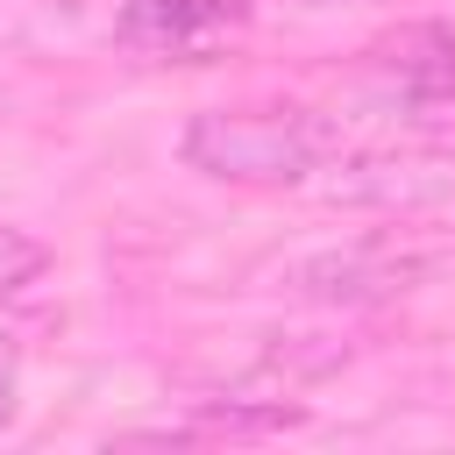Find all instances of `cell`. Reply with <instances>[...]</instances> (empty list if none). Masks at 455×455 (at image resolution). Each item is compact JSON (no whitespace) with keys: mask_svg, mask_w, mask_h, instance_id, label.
<instances>
[{"mask_svg":"<svg viewBox=\"0 0 455 455\" xmlns=\"http://www.w3.org/2000/svg\"><path fill=\"white\" fill-rule=\"evenodd\" d=\"M178 156L220 185H299L327 156V128L306 107H206L185 121Z\"/></svg>","mask_w":455,"mask_h":455,"instance_id":"cell-1","label":"cell"},{"mask_svg":"<svg viewBox=\"0 0 455 455\" xmlns=\"http://www.w3.org/2000/svg\"><path fill=\"white\" fill-rule=\"evenodd\" d=\"M242 21V0H128V14L114 21V36L128 50H156V57H192L213 36H228Z\"/></svg>","mask_w":455,"mask_h":455,"instance_id":"cell-2","label":"cell"},{"mask_svg":"<svg viewBox=\"0 0 455 455\" xmlns=\"http://www.w3.org/2000/svg\"><path fill=\"white\" fill-rule=\"evenodd\" d=\"M377 64L391 71V85L412 107L455 100V28H441V21H405L398 36L377 43Z\"/></svg>","mask_w":455,"mask_h":455,"instance_id":"cell-3","label":"cell"},{"mask_svg":"<svg viewBox=\"0 0 455 455\" xmlns=\"http://www.w3.org/2000/svg\"><path fill=\"white\" fill-rule=\"evenodd\" d=\"M419 263H405V256H391V249H327V256H306L299 270H291V284L299 291H313V299H384V291H405V277H412Z\"/></svg>","mask_w":455,"mask_h":455,"instance_id":"cell-4","label":"cell"},{"mask_svg":"<svg viewBox=\"0 0 455 455\" xmlns=\"http://www.w3.org/2000/svg\"><path fill=\"white\" fill-rule=\"evenodd\" d=\"M306 412L299 405H199V419H192V434L199 441H220V434H277V427H299Z\"/></svg>","mask_w":455,"mask_h":455,"instance_id":"cell-5","label":"cell"},{"mask_svg":"<svg viewBox=\"0 0 455 455\" xmlns=\"http://www.w3.org/2000/svg\"><path fill=\"white\" fill-rule=\"evenodd\" d=\"M43 263H50V249H43L36 235H21V228H7V220H0V299L28 291V284L43 277Z\"/></svg>","mask_w":455,"mask_h":455,"instance_id":"cell-6","label":"cell"},{"mask_svg":"<svg viewBox=\"0 0 455 455\" xmlns=\"http://www.w3.org/2000/svg\"><path fill=\"white\" fill-rule=\"evenodd\" d=\"M14 377H21V334L0 327V419L14 412Z\"/></svg>","mask_w":455,"mask_h":455,"instance_id":"cell-7","label":"cell"}]
</instances>
